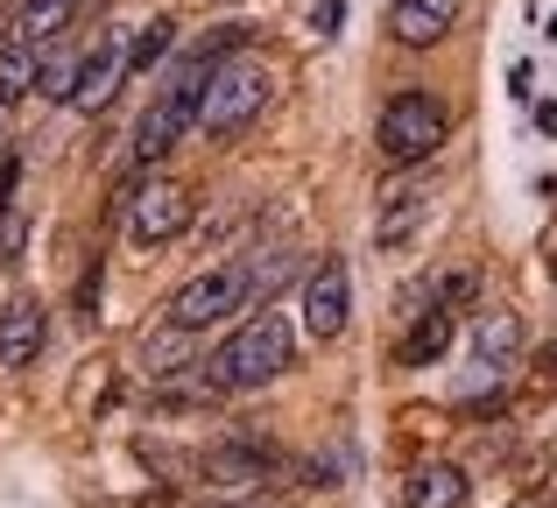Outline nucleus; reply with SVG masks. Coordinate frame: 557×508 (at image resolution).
<instances>
[{
    "label": "nucleus",
    "instance_id": "1",
    "mask_svg": "<svg viewBox=\"0 0 557 508\" xmlns=\"http://www.w3.org/2000/svg\"><path fill=\"white\" fill-rule=\"evenodd\" d=\"M289 360H297V332H289V318L283 311H255L212 360H205V374H212V388L226 396V388H269Z\"/></svg>",
    "mask_w": 557,
    "mask_h": 508
},
{
    "label": "nucleus",
    "instance_id": "2",
    "mask_svg": "<svg viewBox=\"0 0 557 508\" xmlns=\"http://www.w3.org/2000/svg\"><path fill=\"white\" fill-rule=\"evenodd\" d=\"M445 135H451V107L437 92H395L388 107H381V121H374V149H381V163L388 170H423L437 149H445Z\"/></svg>",
    "mask_w": 557,
    "mask_h": 508
},
{
    "label": "nucleus",
    "instance_id": "3",
    "mask_svg": "<svg viewBox=\"0 0 557 508\" xmlns=\"http://www.w3.org/2000/svg\"><path fill=\"white\" fill-rule=\"evenodd\" d=\"M275 99V64H261V57H226V64L212 71V85H205V107H198V127L212 141H233L247 135V127L261 121V107Z\"/></svg>",
    "mask_w": 557,
    "mask_h": 508
},
{
    "label": "nucleus",
    "instance_id": "4",
    "mask_svg": "<svg viewBox=\"0 0 557 508\" xmlns=\"http://www.w3.org/2000/svg\"><path fill=\"white\" fill-rule=\"evenodd\" d=\"M247 297H255V275H247L240 261H219V269H198L177 297H170V325H177V332H205V325H219L226 311H240Z\"/></svg>",
    "mask_w": 557,
    "mask_h": 508
},
{
    "label": "nucleus",
    "instance_id": "5",
    "mask_svg": "<svg viewBox=\"0 0 557 508\" xmlns=\"http://www.w3.org/2000/svg\"><path fill=\"white\" fill-rule=\"evenodd\" d=\"M190 212H198L190 184L156 177V184H141V191L127 198V240H135V248H163V240H177L190 226Z\"/></svg>",
    "mask_w": 557,
    "mask_h": 508
},
{
    "label": "nucleus",
    "instance_id": "6",
    "mask_svg": "<svg viewBox=\"0 0 557 508\" xmlns=\"http://www.w3.org/2000/svg\"><path fill=\"white\" fill-rule=\"evenodd\" d=\"M198 473L219 495H255V487H269L275 473H283V459H275L269 438H219L212 453L198 459Z\"/></svg>",
    "mask_w": 557,
    "mask_h": 508
},
{
    "label": "nucleus",
    "instance_id": "7",
    "mask_svg": "<svg viewBox=\"0 0 557 508\" xmlns=\"http://www.w3.org/2000/svg\"><path fill=\"white\" fill-rule=\"evenodd\" d=\"M346 318H354V275H346V261H318L311 283H304V332L339 339Z\"/></svg>",
    "mask_w": 557,
    "mask_h": 508
},
{
    "label": "nucleus",
    "instance_id": "8",
    "mask_svg": "<svg viewBox=\"0 0 557 508\" xmlns=\"http://www.w3.org/2000/svg\"><path fill=\"white\" fill-rule=\"evenodd\" d=\"M127 71H135V42H127L121 28H107V42H99V50L85 57V71H78V99H71V107H78V113H99L113 92H121Z\"/></svg>",
    "mask_w": 557,
    "mask_h": 508
},
{
    "label": "nucleus",
    "instance_id": "9",
    "mask_svg": "<svg viewBox=\"0 0 557 508\" xmlns=\"http://www.w3.org/2000/svg\"><path fill=\"white\" fill-rule=\"evenodd\" d=\"M431 220V184L423 177H403L395 191H381V212H374V240L381 248H403L417 226Z\"/></svg>",
    "mask_w": 557,
    "mask_h": 508
},
{
    "label": "nucleus",
    "instance_id": "10",
    "mask_svg": "<svg viewBox=\"0 0 557 508\" xmlns=\"http://www.w3.org/2000/svg\"><path fill=\"white\" fill-rule=\"evenodd\" d=\"M451 22H459V0H395V8H388V36L403 42V50H431V42H445Z\"/></svg>",
    "mask_w": 557,
    "mask_h": 508
},
{
    "label": "nucleus",
    "instance_id": "11",
    "mask_svg": "<svg viewBox=\"0 0 557 508\" xmlns=\"http://www.w3.org/2000/svg\"><path fill=\"white\" fill-rule=\"evenodd\" d=\"M42 303L36 297H8L0 303V368H36L42 354Z\"/></svg>",
    "mask_w": 557,
    "mask_h": 508
},
{
    "label": "nucleus",
    "instance_id": "12",
    "mask_svg": "<svg viewBox=\"0 0 557 508\" xmlns=\"http://www.w3.org/2000/svg\"><path fill=\"white\" fill-rule=\"evenodd\" d=\"M466 495H473V481H466V467H451V459H423L403 481V508H466Z\"/></svg>",
    "mask_w": 557,
    "mask_h": 508
},
{
    "label": "nucleus",
    "instance_id": "13",
    "mask_svg": "<svg viewBox=\"0 0 557 508\" xmlns=\"http://www.w3.org/2000/svg\"><path fill=\"white\" fill-rule=\"evenodd\" d=\"M445 346H451V311H417L409 318V332L395 339V368H431V360H445Z\"/></svg>",
    "mask_w": 557,
    "mask_h": 508
},
{
    "label": "nucleus",
    "instance_id": "14",
    "mask_svg": "<svg viewBox=\"0 0 557 508\" xmlns=\"http://www.w3.org/2000/svg\"><path fill=\"white\" fill-rule=\"evenodd\" d=\"M473 354H480V368H508L522 354V318L516 311H480L473 318Z\"/></svg>",
    "mask_w": 557,
    "mask_h": 508
},
{
    "label": "nucleus",
    "instance_id": "15",
    "mask_svg": "<svg viewBox=\"0 0 557 508\" xmlns=\"http://www.w3.org/2000/svg\"><path fill=\"white\" fill-rule=\"evenodd\" d=\"M36 78H42V57H36V42H0V107H14L22 92H36Z\"/></svg>",
    "mask_w": 557,
    "mask_h": 508
},
{
    "label": "nucleus",
    "instance_id": "16",
    "mask_svg": "<svg viewBox=\"0 0 557 508\" xmlns=\"http://www.w3.org/2000/svg\"><path fill=\"white\" fill-rule=\"evenodd\" d=\"M78 14V0H22V36L28 42H57Z\"/></svg>",
    "mask_w": 557,
    "mask_h": 508
},
{
    "label": "nucleus",
    "instance_id": "17",
    "mask_svg": "<svg viewBox=\"0 0 557 508\" xmlns=\"http://www.w3.org/2000/svg\"><path fill=\"white\" fill-rule=\"evenodd\" d=\"M78 57H71V50H57V42H50V57H42V78H36V92L42 99H78Z\"/></svg>",
    "mask_w": 557,
    "mask_h": 508
},
{
    "label": "nucleus",
    "instance_id": "18",
    "mask_svg": "<svg viewBox=\"0 0 557 508\" xmlns=\"http://www.w3.org/2000/svg\"><path fill=\"white\" fill-rule=\"evenodd\" d=\"M170 50H177V22L163 14V22H149V28L135 36V78H141V71H156V64H163Z\"/></svg>",
    "mask_w": 557,
    "mask_h": 508
},
{
    "label": "nucleus",
    "instance_id": "19",
    "mask_svg": "<svg viewBox=\"0 0 557 508\" xmlns=\"http://www.w3.org/2000/svg\"><path fill=\"white\" fill-rule=\"evenodd\" d=\"M354 481V445H325L311 459V487H346Z\"/></svg>",
    "mask_w": 557,
    "mask_h": 508
},
{
    "label": "nucleus",
    "instance_id": "20",
    "mask_svg": "<svg viewBox=\"0 0 557 508\" xmlns=\"http://www.w3.org/2000/svg\"><path fill=\"white\" fill-rule=\"evenodd\" d=\"M473 289H480L473 269H451V275H437V283H431V303H437V311H459V303H473Z\"/></svg>",
    "mask_w": 557,
    "mask_h": 508
},
{
    "label": "nucleus",
    "instance_id": "21",
    "mask_svg": "<svg viewBox=\"0 0 557 508\" xmlns=\"http://www.w3.org/2000/svg\"><path fill=\"white\" fill-rule=\"evenodd\" d=\"M339 22H346V0H318V8H311V28H318V36H339Z\"/></svg>",
    "mask_w": 557,
    "mask_h": 508
},
{
    "label": "nucleus",
    "instance_id": "22",
    "mask_svg": "<svg viewBox=\"0 0 557 508\" xmlns=\"http://www.w3.org/2000/svg\"><path fill=\"white\" fill-rule=\"evenodd\" d=\"M536 374H544V382H550V388H557V339H550V346H544V354H536Z\"/></svg>",
    "mask_w": 557,
    "mask_h": 508
},
{
    "label": "nucleus",
    "instance_id": "23",
    "mask_svg": "<svg viewBox=\"0 0 557 508\" xmlns=\"http://www.w3.org/2000/svg\"><path fill=\"white\" fill-rule=\"evenodd\" d=\"M536 127H544V135H557V99H544V107H536Z\"/></svg>",
    "mask_w": 557,
    "mask_h": 508
},
{
    "label": "nucleus",
    "instance_id": "24",
    "mask_svg": "<svg viewBox=\"0 0 557 508\" xmlns=\"http://www.w3.org/2000/svg\"><path fill=\"white\" fill-rule=\"evenodd\" d=\"M550 283H557V255H550Z\"/></svg>",
    "mask_w": 557,
    "mask_h": 508
},
{
    "label": "nucleus",
    "instance_id": "25",
    "mask_svg": "<svg viewBox=\"0 0 557 508\" xmlns=\"http://www.w3.org/2000/svg\"><path fill=\"white\" fill-rule=\"evenodd\" d=\"M0 113H8V107H0Z\"/></svg>",
    "mask_w": 557,
    "mask_h": 508
}]
</instances>
